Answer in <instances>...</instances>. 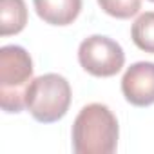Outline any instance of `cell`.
Here are the masks:
<instances>
[{"mask_svg":"<svg viewBox=\"0 0 154 154\" xmlns=\"http://www.w3.org/2000/svg\"><path fill=\"white\" fill-rule=\"evenodd\" d=\"M118 134V120L112 111L103 103H89L72 123V150L76 154H112Z\"/></svg>","mask_w":154,"mask_h":154,"instance_id":"1","label":"cell"},{"mask_svg":"<svg viewBox=\"0 0 154 154\" xmlns=\"http://www.w3.org/2000/svg\"><path fill=\"white\" fill-rule=\"evenodd\" d=\"M150 2H154V0H150Z\"/></svg>","mask_w":154,"mask_h":154,"instance_id":"10","label":"cell"},{"mask_svg":"<svg viewBox=\"0 0 154 154\" xmlns=\"http://www.w3.org/2000/svg\"><path fill=\"white\" fill-rule=\"evenodd\" d=\"M100 8L114 18H131L141 9V0H98Z\"/></svg>","mask_w":154,"mask_h":154,"instance_id":"9","label":"cell"},{"mask_svg":"<svg viewBox=\"0 0 154 154\" xmlns=\"http://www.w3.org/2000/svg\"><path fill=\"white\" fill-rule=\"evenodd\" d=\"M27 24V8L24 0H0V35L20 33Z\"/></svg>","mask_w":154,"mask_h":154,"instance_id":"7","label":"cell"},{"mask_svg":"<svg viewBox=\"0 0 154 154\" xmlns=\"http://www.w3.org/2000/svg\"><path fill=\"white\" fill-rule=\"evenodd\" d=\"M122 93L125 100L136 107L154 103V62L132 63L122 78Z\"/></svg>","mask_w":154,"mask_h":154,"instance_id":"5","label":"cell"},{"mask_svg":"<svg viewBox=\"0 0 154 154\" xmlns=\"http://www.w3.org/2000/svg\"><path fill=\"white\" fill-rule=\"evenodd\" d=\"M131 36L141 51L154 54V11H147L134 20Z\"/></svg>","mask_w":154,"mask_h":154,"instance_id":"8","label":"cell"},{"mask_svg":"<svg viewBox=\"0 0 154 154\" xmlns=\"http://www.w3.org/2000/svg\"><path fill=\"white\" fill-rule=\"evenodd\" d=\"M31 78L33 60L24 47L4 45L0 49V105L6 112L24 111Z\"/></svg>","mask_w":154,"mask_h":154,"instance_id":"2","label":"cell"},{"mask_svg":"<svg viewBox=\"0 0 154 154\" xmlns=\"http://www.w3.org/2000/svg\"><path fill=\"white\" fill-rule=\"evenodd\" d=\"M78 62L89 74L109 78L122 71L125 63V53L116 40L103 35H93L80 44Z\"/></svg>","mask_w":154,"mask_h":154,"instance_id":"4","label":"cell"},{"mask_svg":"<svg viewBox=\"0 0 154 154\" xmlns=\"http://www.w3.org/2000/svg\"><path fill=\"white\" fill-rule=\"evenodd\" d=\"M71 105V85L62 74L47 72L35 78L26 93V109L40 123L62 120Z\"/></svg>","mask_w":154,"mask_h":154,"instance_id":"3","label":"cell"},{"mask_svg":"<svg viewBox=\"0 0 154 154\" xmlns=\"http://www.w3.org/2000/svg\"><path fill=\"white\" fill-rule=\"evenodd\" d=\"M36 15L51 26H69L78 18L82 0H33Z\"/></svg>","mask_w":154,"mask_h":154,"instance_id":"6","label":"cell"}]
</instances>
